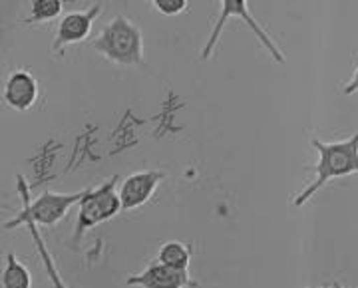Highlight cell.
Wrapping results in <instances>:
<instances>
[{
  "mask_svg": "<svg viewBox=\"0 0 358 288\" xmlns=\"http://www.w3.org/2000/svg\"><path fill=\"white\" fill-rule=\"evenodd\" d=\"M313 147L319 151L320 155L319 163L315 165L317 177L308 187L296 195V199L293 201L296 209L303 207L308 199H313L329 181L358 173V134L343 141H334V143H324L319 138H313Z\"/></svg>",
  "mask_w": 358,
  "mask_h": 288,
  "instance_id": "6da1fadb",
  "label": "cell"
},
{
  "mask_svg": "<svg viewBox=\"0 0 358 288\" xmlns=\"http://www.w3.org/2000/svg\"><path fill=\"white\" fill-rule=\"evenodd\" d=\"M18 193L22 199V209L14 219L4 223V231L16 229V226L26 225V223H36L38 226H54L64 219L74 205H80V201L86 195V191H78V193L46 191L40 195L38 199L32 201L22 175H18Z\"/></svg>",
  "mask_w": 358,
  "mask_h": 288,
  "instance_id": "7a4b0ae2",
  "label": "cell"
},
{
  "mask_svg": "<svg viewBox=\"0 0 358 288\" xmlns=\"http://www.w3.org/2000/svg\"><path fill=\"white\" fill-rule=\"evenodd\" d=\"M92 48L117 66H143L141 30L126 16H115L103 26L98 38H94Z\"/></svg>",
  "mask_w": 358,
  "mask_h": 288,
  "instance_id": "3957f363",
  "label": "cell"
},
{
  "mask_svg": "<svg viewBox=\"0 0 358 288\" xmlns=\"http://www.w3.org/2000/svg\"><path fill=\"white\" fill-rule=\"evenodd\" d=\"M219 2H221V13H219L217 22L213 26L211 34H209V40L205 42L203 50H201V58H203V60H209L211 54L215 52V46H217L219 38H221V32H223L225 24L229 22L231 18H239V20H243L245 24L251 28V32H253L257 40L261 42V46L273 56L275 62H285V54H282L281 48L275 44L273 38L268 36L267 30L255 20V16L251 13V8H249V0H219Z\"/></svg>",
  "mask_w": 358,
  "mask_h": 288,
  "instance_id": "277c9868",
  "label": "cell"
},
{
  "mask_svg": "<svg viewBox=\"0 0 358 288\" xmlns=\"http://www.w3.org/2000/svg\"><path fill=\"white\" fill-rule=\"evenodd\" d=\"M115 185H117V175L102 183L98 189H86V195L80 201V211H78L76 231H74L76 240L84 237L86 231L114 219L122 211V201L115 191Z\"/></svg>",
  "mask_w": 358,
  "mask_h": 288,
  "instance_id": "5b68a950",
  "label": "cell"
},
{
  "mask_svg": "<svg viewBox=\"0 0 358 288\" xmlns=\"http://www.w3.org/2000/svg\"><path fill=\"white\" fill-rule=\"evenodd\" d=\"M164 177L166 175L162 171H138L126 177L117 191L122 201V211H134L145 205L164 181Z\"/></svg>",
  "mask_w": 358,
  "mask_h": 288,
  "instance_id": "8992f818",
  "label": "cell"
},
{
  "mask_svg": "<svg viewBox=\"0 0 358 288\" xmlns=\"http://www.w3.org/2000/svg\"><path fill=\"white\" fill-rule=\"evenodd\" d=\"M128 287L138 288H185L195 285L187 271H179L164 263L150 264L140 275L129 276L126 280Z\"/></svg>",
  "mask_w": 358,
  "mask_h": 288,
  "instance_id": "52a82bcc",
  "label": "cell"
},
{
  "mask_svg": "<svg viewBox=\"0 0 358 288\" xmlns=\"http://www.w3.org/2000/svg\"><path fill=\"white\" fill-rule=\"evenodd\" d=\"M2 98L8 108L16 112H28L38 98V82L36 78L26 70H14L6 78Z\"/></svg>",
  "mask_w": 358,
  "mask_h": 288,
  "instance_id": "ba28073f",
  "label": "cell"
},
{
  "mask_svg": "<svg viewBox=\"0 0 358 288\" xmlns=\"http://www.w3.org/2000/svg\"><path fill=\"white\" fill-rule=\"evenodd\" d=\"M102 13V6H94L90 10H84V13H70L66 14L64 18L60 20V26H58V32H56V38L52 42V50L60 52L68 44H76V42H82L86 40L92 30V24L94 20L98 18V14Z\"/></svg>",
  "mask_w": 358,
  "mask_h": 288,
  "instance_id": "9c48e42d",
  "label": "cell"
},
{
  "mask_svg": "<svg viewBox=\"0 0 358 288\" xmlns=\"http://www.w3.org/2000/svg\"><path fill=\"white\" fill-rule=\"evenodd\" d=\"M2 288H32L30 271L16 259L14 252L6 254V264L2 271Z\"/></svg>",
  "mask_w": 358,
  "mask_h": 288,
  "instance_id": "30bf717a",
  "label": "cell"
},
{
  "mask_svg": "<svg viewBox=\"0 0 358 288\" xmlns=\"http://www.w3.org/2000/svg\"><path fill=\"white\" fill-rule=\"evenodd\" d=\"M28 226V231H30V235H32V240H34V245H36V249H38L40 259H42V264H44V271H46V275L50 278L52 287L54 288H68L66 287L64 278L60 276L58 273V268H56V264L52 261V254L48 251V247H46V243H44V238L40 235L38 225L36 223H26Z\"/></svg>",
  "mask_w": 358,
  "mask_h": 288,
  "instance_id": "8fae6325",
  "label": "cell"
},
{
  "mask_svg": "<svg viewBox=\"0 0 358 288\" xmlns=\"http://www.w3.org/2000/svg\"><path fill=\"white\" fill-rule=\"evenodd\" d=\"M157 257H159V263L179 268V271H187L189 261H192V251L187 245H183L179 240H169L166 245H162Z\"/></svg>",
  "mask_w": 358,
  "mask_h": 288,
  "instance_id": "7c38bea8",
  "label": "cell"
},
{
  "mask_svg": "<svg viewBox=\"0 0 358 288\" xmlns=\"http://www.w3.org/2000/svg\"><path fill=\"white\" fill-rule=\"evenodd\" d=\"M62 13V0H32L30 20L32 22H48Z\"/></svg>",
  "mask_w": 358,
  "mask_h": 288,
  "instance_id": "4fadbf2b",
  "label": "cell"
},
{
  "mask_svg": "<svg viewBox=\"0 0 358 288\" xmlns=\"http://www.w3.org/2000/svg\"><path fill=\"white\" fill-rule=\"evenodd\" d=\"M152 4L164 16H178L187 8L189 0H152Z\"/></svg>",
  "mask_w": 358,
  "mask_h": 288,
  "instance_id": "5bb4252c",
  "label": "cell"
},
{
  "mask_svg": "<svg viewBox=\"0 0 358 288\" xmlns=\"http://www.w3.org/2000/svg\"><path fill=\"white\" fill-rule=\"evenodd\" d=\"M355 92H358V66H357V70H355V74H352V80L346 84V88H345L346 96H350V94H355Z\"/></svg>",
  "mask_w": 358,
  "mask_h": 288,
  "instance_id": "9a60e30c",
  "label": "cell"
},
{
  "mask_svg": "<svg viewBox=\"0 0 358 288\" xmlns=\"http://www.w3.org/2000/svg\"><path fill=\"white\" fill-rule=\"evenodd\" d=\"M305 288H308V287H305ZM320 288H331V287H320ZM333 288H338V287H336V285H334Z\"/></svg>",
  "mask_w": 358,
  "mask_h": 288,
  "instance_id": "2e32d148",
  "label": "cell"
},
{
  "mask_svg": "<svg viewBox=\"0 0 358 288\" xmlns=\"http://www.w3.org/2000/svg\"><path fill=\"white\" fill-rule=\"evenodd\" d=\"M336 287H338V288H343V287H341V285H336Z\"/></svg>",
  "mask_w": 358,
  "mask_h": 288,
  "instance_id": "e0dca14e",
  "label": "cell"
}]
</instances>
